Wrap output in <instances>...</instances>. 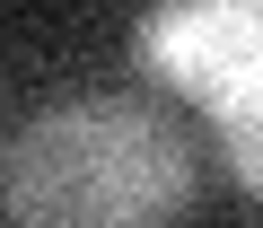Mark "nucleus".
I'll return each instance as SVG.
<instances>
[{
	"label": "nucleus",
	"mask_w": 263,
	"mask_h": 228,
	"mask_svg": "<svg viewBox=\"0 0 263 228\" xmlns=\"http://www.w3.org/2000/svg\"><path fill=\"white\" fill-rule=\"evenodd\" d=\"M0 184L18 228H167L193 202V149L149 97H70L18 132Z\"/></svg>",
	"instance_id": "obj_1"
},
{
	"label": "nucleus",
	"mask_w": 263,
	"mask_h": 228,
	"mask_svg": "<svg viewBox=\"0 0 263 228\" xmlns=\"http://www.w3.org/2000/svg\"><path fill=\"white\" fill-rule=\"evenodd\" d=\"M141 62L202 105H228L263 79V0H167L141 27Z\"/></svg>",
	"instance_id": "obj_2"
},
{
	"label": "nucleus",
	"mask_w": 263,
	"mask_h": 228,
	"mask_svg": "<svg viewBox=\"0 0 263 228\" xmlns=\"http://www.w3.org/2000/svg\"><path fill=\"white\" fill-rule=\"evenodd\" d=\"M219 114V149H228V167H237V184L263 202V79L254 88H237L228 105H211Z\"/></svg>",
	"instance_id": "obj_3"
}]
</instances>
